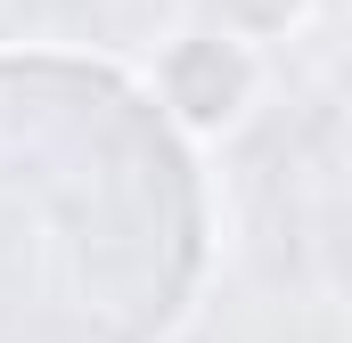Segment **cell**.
<instances>
[{
    "label": "cell",
    "instance_id": "6da1fadb",
    "mask_svg": "<svg viewBox=\"0 0 352 343\" xmlns=\"http://www.w3.org/2000/svg\"><path fill=\"white\" fill-rule=\"evenodd\" d=\"M213 261V196L123 66L0 49V343H164Z\"/></svg>",
    "mask_w": 352,
    "mask_h": 343
},
{
    "label": "cell",
    "instance_id": "7a4b0ae2",
    "mask_svg": "<svg viewBox=\"0 0 352 343\" xmlns=\"http://www.w3.org/2000/svg\"><path fill=\"white\" fill-rule=\"evenodd\" d=\"M156 98H164V115L180 131H213L254 98V49L238 33H188L156 66Z\"/></svg>",
    "mask_w": 352,
    "mask_h": 343
}]
</instances>
